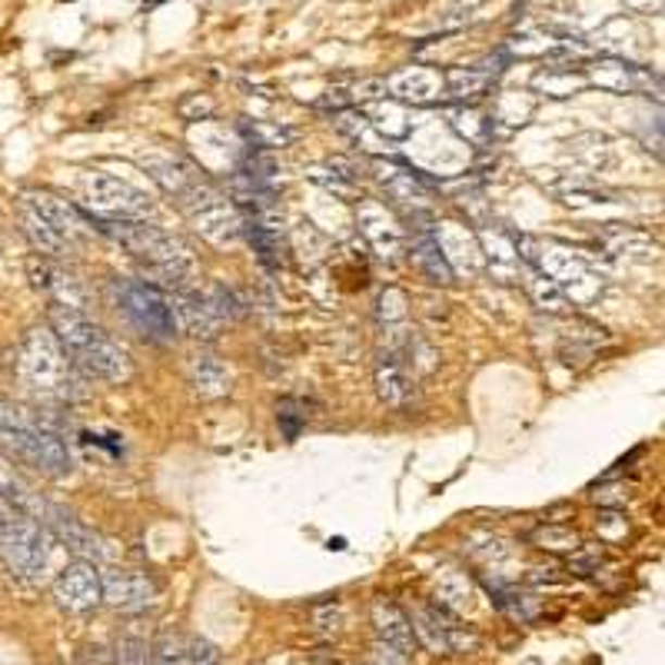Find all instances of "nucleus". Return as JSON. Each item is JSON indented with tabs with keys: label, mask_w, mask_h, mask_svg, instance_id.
Masks as SVG:
<instances>
[{
	"label": "nucleus",
	"mask_w": 665,
	"mask_h": 665,
	"mask_svg": "<svg viewBox=\"0 0 665 665\" xmlns=\"http://www.w3.org/2000/svg\"><path fill=\"white\" fill-rule=\"evenodd\" d=\"M117 665H150V649L140 639H124L117 645Z\"/></svg>",
	"instance_id": "obj_32"
},
{
	"label": "nucleus",
	"mask_w": 665,
	"mask_h": 665,
	"mask_svg": "<svg viewBox=\"0 0 665 665\" xmlns=\"http://www.w3.org/2000/svg\"><path fill=\"white\" fill-rule=\"evenodd\" d=\"M177 332H187L193 340H213L219 326H224V313L216 310L213 297H200L193 290H174L171 293Z\"/></svg>",
	"instance_id": "obj_8"
},
{
	"label": "nucleus",
	"mask_w": 665,
	"mask_h": 665,
	"mask_svg": "<svg viewBox=\"0 0 665 665\" xmlns=\"http://www.w3.org/2000/svg\"><path fill=\"white\" fill-rule=\"evenodd\" d=\"M143 4H160V0H143Z\"/></svg>",
	"instance_id": "obj_37"
},
{
	"label": "nucleus",
	"mask_w": 665,
	"mask_h": 665,
	"mask_svg": "<svg viewBox=\"0 0 665 665\" xmlns=\"http://www.w3.org/2000/svg\"><path fill=\"white\" fill-rule=\"evenodd\" d=\"M313 623H316V629L326 632V636L340 632V629H343V608H340L337 602H326V605H319L316 613H313Z\"/></svg>",
	"instance_id": "obj_29"
},
{
	"label": "nucleus",
	"mask_w": 665,
	"mask_h": 665,
	"mask_svg": "<svg viewBox=\"0 0 665 665\" xmlns=\"http://www.w3.org/2000/svg\"><path fill=\"white\" fill-rule=\"evenodd\" d=\"M586 80H592V84H599V87H605V90L626 93V90H642V87H649V84H652V74H645L642 67L626 64V61H619V58H602V61H595V64L589 67Z\"/></svg>",
	"instance_id": "obj_20"
},
{
	"label": "nucleus",
	"mask_w": 665,
	"mask_h": 665,
	"mask_svg": "<svg viewBox=\"0 0 665 665\" xmlns=\"http://www.w3.org/2000/svg\"><path fill=\"white\" fill-rule=\"evenodd\" d=\"M373 166H376V180L386 187L390 200L406 203L413 210L429 206V193H426V187L419 184V177L413 171H406V166H400V163H386V160H376Z\"/></svg>",
	"instance_id": "obj_16"
},
{
	"label": "nucleus",
	"mask_w": 665,
	"mask_h": 665,
	"mask_svg": "<svg viewBox=\"0 0 665 665\" xmlns=\"http://www.w3.org/2000/svg\"><path fill=\"white\" fill-rule=\"evenodd\" d=\"M24 203L34 206V210L47 219V224L58 227L71 243H74V237L93 230V227H90V216H87L77 203H71V200H64V197H58V193H50V190H27V193H24Z\"/></svg>",
	"instance_id": "obj_12"
},
{
	"label": "nucleus",
	"mask_w": 665,
	"mask_h": 665,
	"mask_svg": "<svg viewBox=\"0 0 665 665\" xmlns=\"http://www.w3.org/2000/svg\"><path fill=\"white\" fill-rule=\"evenodd\" d=\"M413 260H416V266L429 276L432 284H450L453 280V269H450V263H447V256L439 253V247L429 240V237H419L416 243H413Z\"/></svg>",
	"instance_id": "obj_25"
},
{
	"label": "nucleus",
	"mask_w": 665,
	"mask_h": 665,
	"mask_svg": "<svg viewBox=\"0 0 665 665\" xmlns=\"http://www.w3.org/2000/svg\"><path fill=\"white\" fill-rule=\"evenodd\" d=\"M373 626H376V639H379V642L397 645V649L406 652V655L416 649L413 626H410L406 613H403L397 602H390V599L379 595V599L373 602Z\"/></svg>",
	"instance_id": "obj_17"
},
{
	"label": "nucleus",
	"mask_w": 665,
	"mask_h": 665,
	"mask_svg": "<svg viewBox=\"0 0 665 665\" xmlns=\"http://www.w3.org/2000/svg\"><path fill=\"white\" fill-rule=\"evenodd\" d=\"M276 423H280L284 436H287V439L293 442V439L300 436L303 423H306L303 403H300V400H293V397H284L280 403H276Z\"/></svg>",
	"instance_id": "obj_27"
},
{
	"label": "nucleus",
	"mask_w": 665,
	"mask_h": 665,
	"mask_svg": "<svg viewBox=\"0 0 665 665\" xmlns=\"http://www.w3.org/2000/svg\"><path fill=\"white\" fill-rule=\"evenodd\" d=\"M626 8L636 11V14H658L662 0H626Z\"/></svg>",
	"instance_id": "obj_35"
},
{
	"label": "nucleus",
	"mask_w": 665,
	"mask_h": 665,
	"mask_svg": "<svg viewBox=\"0 0 665 665\" xmlns=\"http://www.w3.org/2000/svg\"><path fill=\"white\" fill-rule=\"evenodd\" d=\"M447 90L442 84V74L429 71V67H406L393 77H386V97H393L400 103H416V106H426V103H436Z\"/></svg>",
	"instance_id": "obj_14"
},
{
	"label": "nucleus",
	"mask_w": 665,
	"mask_h": 665,
	"mask_svg": "<svg viewBox=\"0 0 665 665\" xmlns=\"http://www.w3.org/2000/svg\"><path fill=\"white\" fill-rule=\"evenodd\" d=\"M193 219V227L216 247H227L234 240L243 237V216L224 200V197H210L203 206H197L193 213H187Z\"/></svg>",
	"instance_id": "obj_11"
},
{
	"label": "nucleus",
	"mask_w": 665,
	"mask_h": 665,
	"mask_svg": "<svg viewBox=\"0 0 665 665\" xmlns=\"http://www.w3.org/2000/svg\"><path fill=\"white\" fill-rule=\"evenodd\" d=\"M84 200L90 203V216L97 219H140L153 210L150 197L134 190L130 184L106 177V174H90L84 184Z\"/></svg>",
	"instance_id": "obj_6"
},
{
	"label": "nucleus",
	"mask_w": 665,
	"mask_h": 665,
	"mask_svg": "<svg viewBox=\"0 0 665 665\" xmlns=\"http://www.w3.org/2000/svg\"><path fill=\"white\" fill-rule=\"evenodd\" d=\"M21 227H24V237L30 240V247L37 250V256H64L71 250V240L58 227H50L47 219L27 203L21 206Z\"/></svg>",
	"instance_id": "obj_23"
},
{
	"label": "nucleus",
	"mask_w": 665,
	"mask_h": 665,
	"mask_svg": "<svg viewBox=\"0 0 665 665\" xmlns=\"http://www.w3.org/2000/svg\"><path fill=\"white\" fill-rule=\"evenodd\" d=\"M177 110H180L184 121H206V117L213 114V100H210V97H200V93H190V97H184V100L177 103Z\"/></svg>",
	"instance_id": "obj_30"
},
{
	"label": "nucleus",
	"mask_w": 665,
	"mask_h": 665,
	"mask_svg": "<svg viewBox=\"0 0 665 665\" xmlns=\"http://www.w3.org/2000/svg\"><path fill=\"white\" fill-rule=\"evenodd\" d=\"M150 665H187V642H184L180 636L166 632V636L153 645Z\"/></svg>",
	"instance_id": "obj_28"
},
{
	"label": "nucleus",
	"mask_w": 665,
	"mask_h": 665,
	"mask_svg": "<svg viewBox=\"0 0 665 665\" xmlns=\"http://www.w3.org/2000/svg\"><path fill=\"white\" fill-rule=\"evenodd\" d=\"M0 453L40 476L61 479L71 473V450L47 413L0 400Z\"/></svg>",
	"instance_id": "obj_1"
},
{
	"label": "nucleus",
	"mask_w": 665,
	"mask_h": 665,
	"mask_svg": "<svg viewBox=\"0 0 665 665\" xmlns=\"http://www.w3.org/2000/svg\"><path fill=\"white\" fill-rule=\"evenodd\" d=\"M243 237L250 240L256 260L269 269H280L287 266V247H284V234L280 227L273 224L269 213H260V216H247L243 219Z\"/></svg>",
	"instance_id": "obj_15"
},
{
	"label": "nucleus",
	"mask_w": 665,
	"mask_h": 665,
	"mask_svg": "<svg viewBox=\"0 0 665 665\" xmlns=\"http://www.w3.org/2000/svg\"><path fill=\"white\" fill-rule=\"evenodd\" d=\"M114 293V306L117 313L134 326V332L147 343H174L177 337V319H174V306H171V293H163L153 284L143 280H114L110 287Z\"/></svg>",
	"instance_id": "obj_4"
},
{
	"label": "nucleus",
	"mask_w": 665,
	"mask_h": 665,
	"mask_svg": "<svg viewBox=\"0 0 665 665\" xmlns=\"http://www.w3.org/2000/svg\"><path fill=\"white\" fill-rule=\"evenodd\" d=\"M539 90H545L549 97H573L582 84H589L586 80V74H573V71H545V74H539Z\"/></svg>",
	"instance_id": "obj_26"
},
{
	"label": "nucleus",
	"mask_w": 665,
	"mask_h": 665,
	"mask_svg": "<svg viewBox=\"0 0 665 665\" xmlns=\"http://www.w3.org/2000/svg\"><path fill=\"white\" fill-rule=\"evenodd\" d=\"M100 582H103V599L114 608H121V613H143L160 592L156 582L140 569H110L100 576Z\"/></svg>",
	"instance_id": "obj_9"
},
{
	"label": "nucleus",
	"mask_w": 665,
	"mask_h": 665,
	"mask_svg": "<svg viewBox=\"0 0 665 665\" xmlns=\"http://www.w3.org/2000/svg\"><path fill=\"white\" fill-rule=\"evenodd\" d=\"M17 376L30 393L43 400L71 403L84 397V379H80L84 373L74 369V363L61 350L50 326H34L24 337L21 356H17Z\"/></svg>",
	"instance_id": "obj_3"
},
{
	"label": "nucleus",
	"mask_w": 665,
	"mask_h": 665,
	"mask_svg": "<svg viewBox=\"0 0 665 665\" xmlns=\"http://www.w3.org/2000/svg\"><path fill=\"white\" fill-rule=\"evenodd\" d=\"M187 665H219V649L206 639L187 642Z\"/></svg>",
	"instance_id": "obj_31"
},
{
	"label": "nucleus",
	"mask_w": 665,
	"mask_h": 665,
	"mask_svg": "<svg viewBox=\"0 0 665 665\" xmlns=\"http://www.w3.org/2000/svg\"><path fill=\"white\" fill-rule=\"evenodd\" d=\"M495 77H499V74H492V71L486 67V61H482V64H473V67H453V71H447V74H442V84H447V93H450L453 100H460V103H476V100H482V97L489 93V87H492Z\"/></svg>",
	"instance_id": "obj_22"
},
{
	"label": "nucleus",
	"mask_w": 665,
	"mask_h": 665,
	"mask_svg": "<svg viewBox=\"0 0 665 665\" xmlns=\"http://www.w3.org/2000/svg\"><path fill=\"white\" fill-rule=\"evenodd\" d=\"M11 516H14V510H11V506L4 503V499H0V526H4V523H8Z\"/></svg>",
	"instance_id": "obj_36"
},
{
	"label": "nucleus",
	"mask_w": 665,
	"mask_h": 665,
	"mask_svg": "<svg viewBox=\"0 0 665 665\" xmlns=\"http://www.w3.org/2000/svg\"><path fill=\"white\" fill-rule=\"evenodd\" d=\"M61 542L53 539V532L24 513H14L4 526H0V556H4L8 573H14L24 582H37L53 560V549Z\"/></svg>",
	"instance_id": "obj_5"
},
{
	"label": "nucleus",
	"mask_w": 665,
	"mask_h": 665,
	"mask_svg": "<svg viewBox=\"0 0 665 665\" xmlns=\"http://www.w3.org/2000/svg\"><path fill=\"white\" fill-rule=\"evenodd\" d=\"M0 499L14 510V513H24V516H34V519H43L47 506L34 495V489L17 476L14 463L0 453Z\"/></svg>",
	"instance_id": "obj_21"
},
{
	"label": "nucleus",
	"mask_w": 665,
	"mask_h": 665,
	"mask_svg": "<svg viewBox=\"0 0 665 665\" xmlns=\"http://www.w3.org/2000/svg\"><path fill=\"white\" fill-rule=\"evenodd\" d=\"M53 599H58L67 613H90V608L103 602L100 569L87 560L71 563L67 569H61L58 579H53Z\"/></svg>",
	"instance_id": "obj_7"
},
{
	"label": "nucleus",
	"mask_w": 665,
	"mask_h": 665,
	"mask_svg": "<svg viewBox=\"0 0 665 665\" xmlns=\"http://www.w3.org/2000/svg\"><path fill=\"white\" fill-rule=\"evenodd\" d=\"M243 134V143L250 150H284L297 140L293 127H280V124H266V121H240L237 124Z\"/></svg>",
	"instance_id": "obj_24"
},
{
	"label": "nucleus",
	"mask_w": 665,
	"mask_h": 665,
	"mask_svg": "<svg viewBox=\"0 0 665 665\" xmlns=\"http://www.w3.org/2000/svg\"><path fill=\"white\" fill-rule=\"evenodd\" d=\"M27 273H30V284L37 290H43L53 306H71V310L84 313V290H80V284L74 280L71 273H64L61 266H53L47 256H34L27 263Z\"/></svg>",
	"instance_id": "obj_13"
},
{
	"label": "nucleus",
	"mask_w": 665,
	"mask_h": 665,
	"mask_svg": "<svg viewBox=\"0 0 665 665\" xmlns=\"http://www.w3.org/2000/svg\"><path fill=\"white\" fill-rule=\"evenodd\" d=\"M40 523H43V526L53 532V539H58V542H61L67 552H74L77 560H87V563L103 560L106 545L100 542V536H97L93 529H87L84 523H77L71 513L47 506V513H43V519H40Z\"/></svg>",
	"instance_id": "obj_10"
},
{
	"label": "nucleus",
	"mask_w": 665,
	"mask_h": 665,
	"mask_svg": "<svg viewBox=\"0 0 665 665\" xmlns=\"http://www.w3.org/2000/svg\"><path fill=\"white\" fill-rule=\"evenodd\" d=\"M373 662H376V665H406L410 655L400 652L397 645H386V642L376 639V645H373Z\"/></svg>",
	"instance_id": "obj_34"
},
{
	"label": "nucleus",
	"mask_w": 665,
	"mask_h": 665,
	"mask_svg": "<svg viewBox=\"0 0 665 665\" xmlns=\"http://www.w3.org/2000/svg\"><path fill=\"white\" fill-rule=\"evenodd\" d=\"M376 97H386V77L360 80V84L350 90V100H353V103H366V100H376Z\"/></svg>",
	"instance_id": "obj_33"
},
{
	"label": "nucleus",
	"mask_w": 665,
	"mask_h": 665,
	"mask_svg": "<svg viewBox=\"0 0 665 665\" xmlns=\"http://www.w3.org/2000/svg\"><path fill=\"white\" fill-rule=\"evenodd\" d=\"M50 329L74 369H80L87 379L127 382L134 376V356L127 353V347L110 337L103 326L87 319L80 310L50 303Z\"/></svg>",
	"instance_id": "obj_2"
},
{
	"label": "nucleus",
	"mask_w": 665,
	"mask_h": 665,
	"mask_svg": "<svg viewBox=\"0 0 665 665\" xmlns=\"http://www.w3.org/2000/svg\"><path fill=\"white\" fill-rule=\"evenodd\" d=\"M376 393L386 406L406 410L416 397V382L397 356H382L376 363Z\"/></svg>",
	"instance_id": "obj_18"
},
{
	"label": "nucleus",
	"mask_w": 665,
	"mask_h": 665,
	"mask_svg": "<svg viewBox=\"0 0 665 665\" xmlns=\"http://www.w3.org/2000/svg\"><path fill=\"white\" fill-rule=\"evenodd\" d=\"M190 386L200 400H224L234 390V376L230 369L210 353H197L190 360Z\"/></svg>",
	"instance_id": "obj_19"
}]
</instances>
